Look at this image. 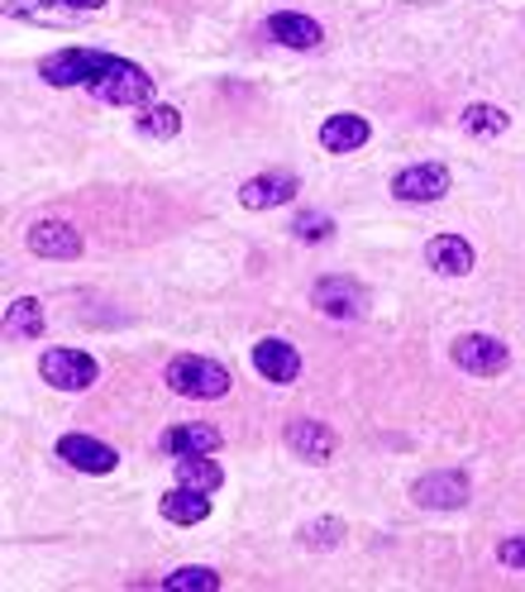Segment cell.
<instances>
[{
	"instance_id": "8",
	"label": "cell",
	"mask_w": 525,
	"mask_h": 592,
	"mask_svg": "<svg viewBox=\"0 0 525 592\" xmlns=\"http://www.w3.org/2000/svg\"><path fill=\"white\" fill-rule=\"evenodd\" d=\"M58 459L62 463H72L77 473H115V463H120V454L110 450L105 440H95V435H62L58 440Z\"/></svg>"
},
{
	"instance_id": "24",
	"label": "cell",
	"mask_w": 525,
	"mask_h": 592,
	"mask_svg": "<svg viewBox=\"0 0 525 592\" xmlns=\"http://www.w3.org/2000/svg\"><path fill=\"white\" fill-rule=\"evenodd\" d=\"M344 540V521L340 516H321V521H311L306 531H301V545L306 550H330V545H340Z\"/></svg>"
},
{
	"instance_id": "5",
	"label": "cell",
	"mask_w": 525,
	"mask_h": 592,
	"mask_svg": "<svg viewBox=\"0 0 525 592\" xmlns=\"http://www.w3.org/2000/svg\"><path fill=\"white\" fill-rule=\"evenodd\" d=\"M450 187H454V178H450L444 163H411L392 178V197L411 201V205H430V201H440Z\"/></svg>"
},
{
	"instance_id": "21",
	"label": "cell",
	"mask_w": 525,
	"mask_h": 592,
	"mask_svg": "<svg viewBox=\"0 0 525 592\" xmlns=\"http://www.w3.org/2000/svg\"><path fill=\"white\" fill-rule=\"evenodd\" d=\"M105 0H20V6H10V14H29V20H48L43 10H58V20L62 24H77V20H68V14H77V10H101Z\"/></svg>"
},
{
	"instance_id": "14",
	"label": "cell",
	"mask_w": 525,
	"mask_h": 592,
	"mask_svg": "<svg viewBox=\"0 0 525 592\" xmlns=\"http://www.w3.org/2000/svg\"><path fill=\"white\" fill-rule=\"evenodd\" d=\"M158 450L172 454V459H191V454H215L220 450V430L205 425V421H186V425H172L163 430Z\"/></svg>"
},
{
	"instance_id": "10",
	"label": "cell",
	"mask_w": 525,
	"mask_h": 592,
	"mask_svg": "<svg viewBox=\"0 0 525 592\" xmlns=\"http://www.w3.org/2000/svg\"><path fill=\"white\" fill-rule=\"evenodd\" d=\"M267 39L292 48V53H306V48L325 43V29L315 24L311 14H301V10H277V14H267Z\"/></svg>"
},
{
	"instance_id": "22",
	"label": "cell",
	"mask_w": 525,
	"mask_h": 592,
	"mask_svg": "<svg viewBox=\"0 0 525 592\" xmlns=\"http://www.w3.org/2000/svg\"><path fill=\"white\" fill-rule=\"evenodd\" d=\"M139 134H149V139H178L182 134V110L178 106H143L139 110Z\"/></svg>"
},
{
	"instance_id": "25",
	"label": "cell",
	"mask_w": 525,
	"mask_h": 592,
	"mask_svg": "<svg viewBox=\"0 0 525 592\" xmlns=\"http://www.w3.org/2000/svg\"><path fill=\"white\" fill-rule=\"evenodd\" d=\"M292 234L301 239V244H321V239L334 234V220H330L325 211H301V215L292 220Z\"/></svg>"
},
{
	"instance_id": "15",
	"label": "cell",
	"mask_w": 525,
	"mask_h": 592,
	"mask_svg": "<svg viewBox=\"0 0 525 592\" xmlns=\"http://www.w3.org/2000/svg\"><path fill=\"white\" fill-rule=\"evenodd\" d=\"M286 444H292V454H301L306 463H325L334 450H340V435L321 421H292L286 425Z\"/></svg>"
},
{
	"instance_id": "19",
	"label": "cell",
	"mask_w": 525,
	"mask_h": 592,
	"mask_svg": "<svg viewBox=\"0 0 525 592\" xmlns=\"http://www.w3.org/2000/svg\"><path fill=\"white\" fill-rule=\"evenodd\" d=\"M506 130H512V116H506L502 106L473 101V106L464 110V134H473V139H497V134H506Z\"/></svg>"
},
{
	"instance_id": "2",
	"label": "cell",
	"mask_w": 525,
	"mask_h": 592,
	"mask_svg": "<svg viewBox=\"0 0 525 592\" xmlns=\"http://www.w3.org/2000/svg\"><path fill=\"white\" fill-rule=\"evenodd\" d=\"M168 388L178 397H191V402H215V397L230 392V368L201 354H178L168 363Z\"/></svg>"
},
{
	"instance_id": "16",
	"label": "cell",
	"mask_w": 525,
	"mask_h": 592,
	"mask_svg": "<svg viewBox=\"0 0 525 592\" xmlns=\"http://www.w3.org/2000/svg\"><path fill=\"white\" fill-rule=\"evenodd\" d=\"M368 139H373V124L363 116H330L321 124V149H330V153H354Z\"/></svg>"
},
{
	"instance_id": "23",
	"label": "cell",
	"mask_w": 525,
	"mask_h": 592,
	"mask_svg": "<svg viewBox=\"0 0 525 592\" xmlns=\"http://www.w3.org/2000/svg\"><path fill=\"white\" fill-rule=\"evenodd\" d=\"M163 592H220V573L215 569H172L163 573Z\"/></svg>"
},
{
	"instance_id": "17",
	"label": "cell",
	"mask_w": 525,
	"mask_h": 592,
	"mask_svg": "<svg viewBox=\"0 0 525 592\" xmlns=\"http://www.w3.org/2000/svg\"><path fill=\"white\" fill-rule=\"evenodd\" d=\"M158 511H163L172 525H196V521L211 516V492H196V488H182V483H178L172 492H163Z\"/></svg>"
},
{
	"instance_id": "3",
	"label": "cell",
	"mask_w": 525,
	"mask_h": 592,
	"mask_svg": "<svg viewBox=\"0 0 525 592\" xmlns=\"http://www.w3.org/2000/svg\"><path fill=\"white\" fill-rule=\"evenodd\" d=\"M39 378L58 392H87L95 378H101V363H95L87 349H48L39 359Z\"/></svg>"
},
{
	"instance_id": "7",
	"label": "cell",
	"mask_w": 525,
	"mask_h": 592,
	"mask_svg": "<svg viewBox=\"0 0 525 592\" xmlns=\"http://www.w3.org/2000/svg\"><path fill=\"white\" fill-rule=\"evenodd\" d=\"M411 498H416V506H425V511H458V506H468L473 483H468V473H458V469L425 473V478H416Z\"/></svg>"
},
{
	"instance_id": "20",
	"label": "cell",
	"mask_w": 525,
	"mask_h": 592,
	"mask_svg": "<svg viewBox=\"0 0 525 592\" xmlns=\"http://www.w3.org/2000/svg\"><path fill=\"white\" fill-rule=\"evenodd\" d=\"M6 330L14 334V340H39L43 334V301L39 297L14 301V307L6 311Z\"/></svg>"
},
{
	"instance_id": "4",
	"label": "cell",
	"mask_w": 525,
	"mask_h": 592,
	"mask_svg": "<svg viewBox=\"0 0 525 592\" xmlns=\"http://www.w3.org/2000/svg\"><path fill=\"white\" fill-rule=\"evenodd\" d=\"M450 359L464 368L468 378H497V373H506V363H512V349L502 340H492V334H458Z\"/></svg>"
},
{
	"instance_id": "12",
	"label": "cell",
	"mask_w": 525,
	"mask_h": 592,
	"mask_svg": "<svg viewBox=\"0 0 525 592\" xmlns=\"http://www.w3.org/2000/svg\"><path fill=\"white\" fill-rule=\"evenodd\" d=\"M29 253H39V259H82V234H77L68 220H39L34 230H29Z\"/></svg>"
},
{
	"instance_id": "11",
	"label": "cell",
	"mask_w": 525,
	"mask_h": 592,
	"mask_svg": "<svg viewBox=\"0 0 525 592\" xmlns=\"http://www.w3.org/2000/svg\"><path fill=\"white\" fill-rule=\"evenodd\" d=\"M425 263H430V273H440V278H468L477 253L464 234H435L425 244Z\"/></svg>"
},
{
	"instance_id": "9",
	"label": "cell",
	"mask_w": 525,
	"mask_h": 592,
	"mask_svg": "<svg viewBox=\"0 0 525 592\" xmlns=\"http://www.w3.org/2000/svg\"><path fill=\"white\" fill-rule=\"evenodd\" d=\"M296 191H301V182L292 172H259L253 182L239 187V205H244V211H277V205H286Z\"/></svg>"
},
{
	"instance_id": "1",
	"label": "cell",
	"mask_w": 525,
	"mask_h": 592,
	"mask_svg": "<svg viewBox=\"0 0 525 592\" xmlns=\"http://www.w3.org/2000/svg\"><path fill=\"white\" fill-rule=\"evenodd\" d=\"M87 91L95 96V101H105V106H134V110L153 106V77L143 68H134V62L115 58V53L101 58V68H95Z\"/></svg>"
},
{
	"instance_id": "6",
	"label": "cell",
	"mask_w": 525,
	"mask_h": 592,
	"mask_svg": "<svg viewBox=\"0 0 525 592\" xmlns=\"http://www.w3.org/2000/svg\"><path fill=\"white\" fill-rule=\"evenodd\" d=\"M311 307L330 320H359L368 311V292L354 278H321L311 287Z\"/></svg>"
},
{
	"instance_id": "18",
	"label": "cell",
	"mask_w": 525,
	"mask_h": 592,
	"mask_svg": "<svg viewBox=\"0 0 525 592\" xmlns=\"http://www.w3.org/2000/svg\"><path fill=\"white\" fill-rule=\"evenodd\" d=\"M178 483L182 488H196V492H220L225 473H220L215 454H191V459H178Z\"/></svg>"
},
{
	"instance_id": "13",
	"label": "cell",
	"mask_w": 525,
	"mask_h": 592,
	"mask_svg": "<svg viewBox=\"0 0 525 592\" xmlns=\"http://www.w3.org/2000/svg\"><path fill=\"white\" fill-rule=\"evenodd\" d=\"M249 359H253V373L267 378V382H277V388H282V382L301 378V354L286 340H259Z\"/></svg>"
},
{
	"instance_id": "26",
	"label": "cell",
	"mask_w": 525,
	"mask_h": 592,
	"mask_svg": "<svg viewBox=\"0 0 525 592\" xmlns=\"http://www.w3.org/2000/svg\"><path fill=\"white\" fill-rule=\"evenodd\" d=\"M497 564L525 573V535H506V540H502V545H497Z\"/></svg>"
}]
</instances>
